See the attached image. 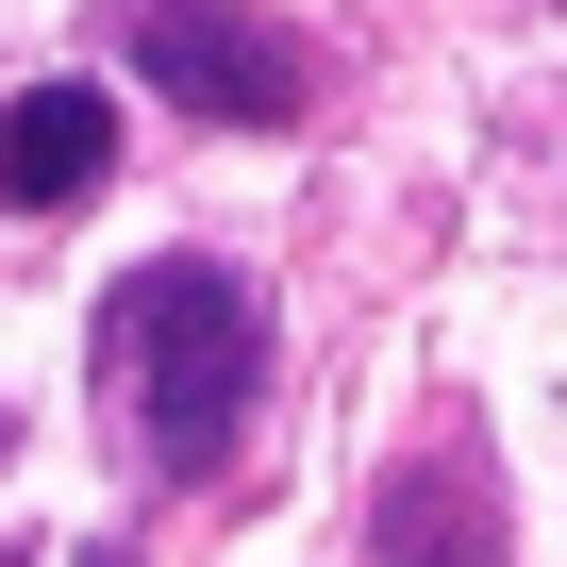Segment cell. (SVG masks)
<instances>
[{
  "label": "cell",
  "mask_w": 567,
  "mask_h": 567,
  "mask_svg": "<svg viewBox=\"0 0 567 567\" xmlns=\"http://www.w3.org/2000/svg\"><path fill=\"white\" fill-rule=\"evenodd\" d=\"M384 567H501V484H484V434H434L417 467H384Z\"/></svg>",
  "instance_id": "3957f363"
},
{
  "label": "cell",
  "mask_w": 567,
  "mask_h": 567,
  "mask_svg": "<svg viewBox=\"0 0 567 567\" xmlns=\"http://www.w3.org/2000/svg\"><path fill=\"white\" fill-rule=\"evenodd\" d=\"M0 451H18V401H0Z\"/></svg>",
  "instance_id": "5b68a950"
},
{
  "label": "cell",
  "mask_w": 567,
  "mask_h": 567,
  "mask_svg": "<svg viewBox=\"0 0 567 567\" xmlns=\"http://www.w3.org/2000/svg\"><path fill=\"white\" fill-rule=\"evenodd\" d=\"M101 167H117V101H101V84H34V101H0V200H18V217H68Z\"/></svg>",
  "instance_id": "277c9868"
},
{
  "label": "cell",
  "mask_w": 567,
  "mask_h": 567,
  "mask_svg": "<svg viewBox=\"0 0 567 567\" xmlns=\"http://www.w3.org/2000/svg\"><path fill=\"white\" fill-rule=\"evenodd\" d=\"M117 34H134V84H167L217 134H284L301 117V51H284L267 18H234V0H134Z\"/></svg>",
  "instance_id": "7a4b0ae2"
},
{
  "label": "cell",
  "mask_w": 567,
  "mask_h": 567,
  "mask_svg": "<svg viewBox=\"0 0 567 567\" xmlns=\"http://www.w3.org/2000/svg\"><path fill=\"white\" fill-rule=\"evenodd\" d=\"M101 384H117V434L167 484H200V467H234V434L267 401V301L217 250H167L101 301Z\"/></svg>",
  "instance_id": "6da1fadb"
}]
</instances>
